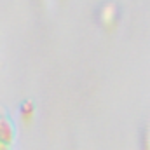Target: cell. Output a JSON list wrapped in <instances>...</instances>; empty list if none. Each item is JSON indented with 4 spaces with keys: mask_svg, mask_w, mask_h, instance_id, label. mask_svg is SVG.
<instances>
[{
    "mask_svg": "<svg viewBox=\"0 0 150 150\" xmlns=\"http://www.w3.org/2000/svg\"><path fill=\"white\" fill-rule=\"evenodd\" d=\"M0 150H7L5 149V143H0Z\"/></svg>",
    "mask_w": 150,
    "mask_h": 150,
    "instance_id": "cell-3",
    "label": "cell"
},
{
    "mask_svg": "<svg viewBox=\"0 0 150 150\" xmlns=\"http://www.w3.org/2000/svg\"><path fill=\"white\" fill-rule=\"evenodd\" d=\"M35 112V107H33V103H30V101H25L23 103V107H21V113H23V117H32Z\"/></svg>",
    "mask_w": 150,
    "mask_h": 150,
    "instance_id": "cell-2",
    "label": "cell"
},
{
    "mask_svg": "<svg viewBox=\"0 0 150 150\" xmlns=\"http://www.w3.org/2000/svg\"><path fill=\"white\" fill-rule=\"evenodd\" d=\"M12 134H14V127L11 124V120L7 119L5 113L0 112V143H9L12 140Z\"/></svg>",
    "mask_w": 150,
    "mask_h": 150,
    "instance_id": "cell-1",
    "label": "cell"
}]
</instances>
